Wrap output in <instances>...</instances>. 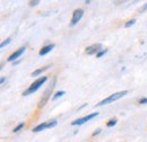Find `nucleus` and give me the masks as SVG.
<instances>
[{"label": "nucleus", "mask_w": 147, "mask_h": 142, "mask_svg": "<svg viewBox=\"0 0 147 142\" xmlns=\"http://www.w3.org/2000/svg\"><path fill=\"white\" fill-rule=\"evenodd\" d=\"M84 15V10L82 8H78V9H75L73 13V17L70 20V26H75L77 23H79V20L83 18Z\"/></svg>", "instance_id": "obj_5"}, {"label": "nucleus", "mask_w": 147, "mask_h": 142, "mask_svg": "<svg viewBox=\"0 0 147 142\" xmlns=\"http://www.w3.org/2000/svg\"><path fill=\"white\" fill-rule=\"evenodd\" d=\"M55 82H57V77L53 78V80H52V84L48 87V88L45 89V91L43 92V95H42V97H41V99L38 100V104H37V108H43V107L45 106V104L49 102V99H50V96H51V94H52V90L55 88Z\"/></svg>", "instance_id": "obj_2"}, {"label": "nucleus", "mask_w": 147, "mask_h": 142, "mask_svg": "<svg viewBox=\"0 0 147 142\" xmlns=\"http://www.w3.org/2000/svg\"><path fill=\"white\" fill-rule=\"evenodd\" d=\"M45 129H48V121L47 122H43V123H40L38 125H36L35 127H33V132L37 133V132H41V131H44Z\"/></svg>", "instance_id": "obj_9"}, {"label": "nucleus", "mask_w": 147, "mask_h": 142, "mask_svg": "<svg viewBox=\"0 0 147 142\" xmlns=\"http://www.w3.org/2000/svg\"><path fill=\"white\" fill-rule=\"evenodd\" d=\"M139 13H145V11H147V2L142 7V8H139V10H138Z\"/></svg>", "instance_id": "obj_17"}, {"label": "nucleus", "mask_w": 147, "mask_h": 142, "mask_svg": "<svg viewBox=\"0 0 147 142\" xmlns=\"http://www.w3.org/2000/svg\"><path fill=\"white\" fill-rule=\"evenodd\" d=\"M86 106H87V104H84L83 106H80L79 108H78V109H82V108H84V107H86Z\"/></svg>", "instance_id": "obj_22"}, {"label": "nucleus", "mask_w": 147, "mask_h": 142, "mask_svg": "<svg viewBox=\"0 0 147 142\" xmlns=\"http://www.w3.org/2000/svg\"><path fill=\"white\" fill-rule=\"evenodd\" d=\"M48 81V77L47 76H42V77H40V78H37L35 81H33L30 86H28V88L26 89L24 92H23V95L24 96H28V95H32L33 92H35L36 90L40 89L41 86H43L45 82Z\"/></svg>", "instance_id": "obj_1"}, {"label": "nucleus", "mask_w": 147, "mask_h": 142, "mask_svg": "<svg viewBox=\"0 0 147 142\" xmlns=\"http://www.w3.org/2000/svg\"><path fill=\"white\" fill-rule=\"evenodd\" d=\"M40 3V1L38 0H34V1H30V6L31 7H35V6H37Z\"/></svg>", "instance_id": "obj_18"}, {"label": "nucleus", "mask_w": 147, "mask_h": 142, "mask_svg": "<svg viewBox=\"0 0 147 142\" xmlns=\"http://www.w3.org/2000/svg\"><path fill=\"white\" fill-rule=\"evenodd\" d=\"M25 50H26V48H25V46H23V48H20V49H18V50H16L15 52H13V53L8 56L7 61H8V62H15V60H16V59H18L19 56L25 52Z\"/></svg>", "instance_id": "obj_7"}, {"label": "nucleus", "mask_w": 147, "mask_h": 142, "mask_svg": "<svg viewBox=\"0 0 147 142\" xmlns=\"http://www.w3.org/2000/svg\"><path fill=\"white\" fill-rule=\"evenodd\" d=\"M55 44H53V43H51V44H48V45L43 46V48H42V49L38 51V55H41V56L47 55L49 52H51V51L55 49Z\"/></svg>", "instance_id": "obj_8"}, {"label": "nucleus", "mask_w": 147, "mask_h": 142, "mask_svg": "<svg viewBox=\"0 0 147 142\" xmlns=\"http://www.w3.org/2000/svg\"><path fill=\"white\" fill-rule=\"evenodd\" d=\"M107 53H108V50H101L98 53L96 54V58H97V59H100V58H102L104 54H107Z\"/></svg>", "instance_id": "obj_16"}, {"label": "nucleus", "mask_w": 147, "mask_h": 142, "mask_svg": "<svg viewBox=\"0 0 147 142\" xmlns=\"http://www.w3.org/2000/svg\"><path fill=\"white\" fill-rule=\"evenodd\" d=\"M135 23H136V18H132V19L128 20V21L125 24V27H130V26H132Z\"/></svg>", "instance_id": "obj_15"}, {"label": "nucleus", "mask_w": 147, "mask_h": 142, "mask_svg": "<svg viewBox=\"0 0 147 142\" xmlns=\"http://www.w3.org/2000/svg\"><path fill=\"white\" fill-rule=\"evenodd\" d=\"M115 124H117V119H111L110 121L107 123V126L108 127H112V126H114Z\"/></svg>", "instance_id": "obj_13"}, {"label": "nucleus", "mask_w": 147, "mask_h": 142, "mask_svg": "<svg viewBox=\"0 0 147 142\" xmlns=\"http://www.w3.org/2000/svg\"><path fill=\"white\" fill-rule=\"evenodd\" d=\"M63 95H65V91H63V90H60V91H57V92H55V96L52 97V99H53V100H55V99H58L59 97H61V96H63Z\"/></svg>", "instance_id": "obj_12"}, {"label": "nucleus", "mask_w": 147, "mask_h": 142, "mask_svg": "<svg viewBox=\"0 0 147 142\" xmlns=\"http://www.w3.org/2000/svg\"><path fill=\"white\" fill-rule=\"evenodd\" d=\"M10 41H11V38H10V37H8L7 40H5V41H3V42L0 44V48H1V49H3L6 45H8V44L10 43Z\"/></svg>", "instance_id": "obj_14"}, {"label": "nucleus", "mask_w": 147, "mask_h": 142, "mask_svg": "<svg viewBox=\"0 0 147 142\" xmlns=\"http://www.w3.org/2000/svg\"><path fill=\"white\" fill-rule=\"evenodd\" d=\"M101 50H102V44L95 43V44H92L85 49V53L88 54V55H93V54H97Z\"/></svg>", "instance_id": "obj_6"}, {"label": "nucleus", "mask_w": 147, "mask_h": 142, "mask_svg": "<svg viewBox=\"0 0 147 142\" xmlns=\"http://www.w3.org/2000/svg\"><path fill=\"white\" fill-rule=\"evenodd\" d=\"M96 116H98V113H97V112H96V113H92V114H88V115H86V116H83V117H80V119H77V120L73 121L70 124H71V126L83 125L84 123H86V122L91 121V120H93V119H94V117H96Z\"/></svg>", "instance_id": "obj_4"}, {"label": "nucleus", "mask_w": 147, "mask_h": 142, "mask_svg": "<svg viewBox=\"0 0 147 142\" xmlns=\"http://www.w3.org/2000/svg\"><path fill=\"white\" fill-rule=\"evenodd\" d=\"M49 68H51V66H47V67H43V68H40V69H37V70L33 71L32 73H31V76L32 77H37V76H40L42 72H44L45 70H48Z\"/></svg>", "instance_id": "obj_10"}, {"label": "nucleus", "mask_w": 147, "mask_h": 142, "mask_svg": "<svg viewBox=\"0 0 147 142\" xmlns=\"http://www.w3.org/2000/svg\"><path fill=\"white\" fill-rule=\"evenodd\" d=\"M127 94H128V90H122V91L114 92V94L110 95L109 97L104 98L103 100H101L98 104H96L95 107H100V106H103V105H107V104H111V103H113V102H115V100H118V99L122 98V97H123V96H126Z\"/></svg>", "instance_id": "obj_3"}, {"label": "nucleus", "mask_w": 147, "mask_h": 142, "mask_svg": "<svg viewBox=\"0 0 147 142\" xmlns=\"http://www.w3.org/2000/svg\"><path fill=\"white\" fill-rule=\"evenodd\" d=\"M5 80H6V79H5V77H1V79H0V84H1V85H3Z\"/></svg>", "instance_id": "obj_21"}, {"label": "nucleus", "mask_w": 147, "mask_h": 142, "mask_svg": "<svg viewBox=\"0 0 147 142\" xmlns=\"http://www.w3.org/2000/svg\"><path fill=\"white\" fill-rule=\"evenodd\" d=\"M24 127H25V123H24V122H22V123H19V124L17 125L14 130H13V132H14V133H17V132H19V131H20L22 129H24Z\"/></svg>", "instance_id": "obj_11"}, {"label": "nucleus", "mask_w": 147, "mask_h": 142, "mask_svg": "<svg viewBox=\"0 0 147 142\" xmlns=\"http://www.w3.org/2000/svg\"><path fill=\"white\" fill-rule=\"evenodd\" d=\"M101 131H102V130H101V129H97V130H96V131H95V132H93V137H95V135H97V134H100V133H101Z\"/></svg>", "instance_id": "obj_20"}, {"label": "nucleus", "mask_w": 147, "mask_h": 142, "mask_svg": "<svg viewBox=\"0 0 147 142\" xmlns=\"http://www.w3.org/2000/svg\"><path fill=\"white\" fill-rule=\"evenodd\" d=\"M138 103H139V104H142V105L147 104V98H140V99L138 100Z\"/></svg>", "instance_id": "obj_19"}]
</instances>
